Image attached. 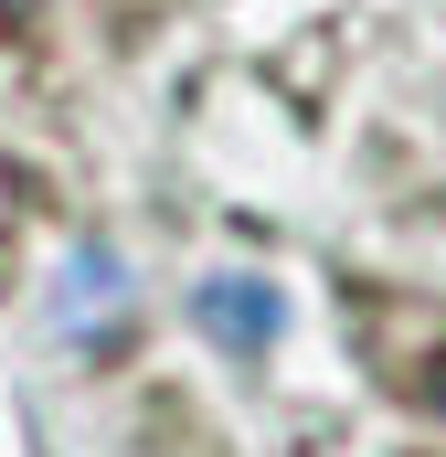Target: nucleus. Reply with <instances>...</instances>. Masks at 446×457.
<instances>
[{"label":"nucleus","mask_w":446,"mask_h":457,"mask_svg":"<svg viewBox=\"0 0 446 457\" xmlns=\"http://www.w3.org/2000/svg\"><path fill=\"white\" fill-rule=\"evenodd\" d=\"M192 320H202V341H223V351H266L287 330V298H277L266 277H202V287H192Z\"/></svg>","instance_id":"nucleus-1"},{"label":"nucleus","mask_w":446,"mask_h":457,"mask_svg":"<svg viewBox=\"0 0 446 457\" xmlns=\"http://www.w3.org/2000/svg\"><path fill=\"white\" fill-rule=\"evenodd\" d=\"M117 320H128V277H117L107 245H86L75 266H64V298H54V330L64 341H107Z\"/></svg>","instance_id":"nucleus-2"},{"label":"nucleus","mask_w":446,"mask_h":457,"mask_svg":"<svg viewBox=\"0 0 446 457\" xmlns=\"http://www.w3.org/2000/svg\"><path fill=\"white\" fill-rule=\"evenodd\" d=\"M436 404H446V361H436Z\"/></svg>","instance_id":"nucleus-3"}]
</instances>
